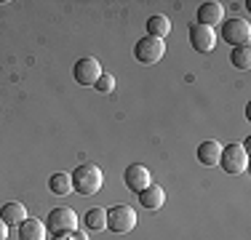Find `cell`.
Instances as JSON below:
<instances>
[{"label":"cell","mask_w":251,"mask_h":240,"mask_svg":"<svg viewBox=\"0 0 251 240\" xmlns=\"http://www.w3.org/2000/svg\"><path fill=\"white\" fill-rule=\"evenodd\" d=\"M163 203H166V192H163L160 184H155V182L139 192V206L147 208V211H158Z\"/></svg>","instance_id":"8fae6325"},{"label":"cell","mask_w":251,"mask_h":240,"mask_svg":"<svg viewBox=\"0 0 251 240\" xmlns=\"http://www.w3.org/2000/svg\"><path fill=\"white\" fill-rule=\"evenodd\" d=\"M49 190L59 197L70 195V192H73V176H70V173H51L49 176Z\"/></svg>","instance_id":"9a60e30c"},{"label":"cell","mask_w":251,"mask_h":240,"mask_svg":"<svg viewBox=\"0 0 251 240\" xmlns=\"http://www.w3.org/2000/svg\"><path fill=\"white\" fill-rule=\"evenodd\" d=\"M163 53H166V43L160 38H150V35L136 40V46H134V59L139 64H145V67L158 64L160 59H163Z\"/></svg>","instance_id":"3957f363"},{"label":"cell","mask_w":251,"mask_h":240,"mask_svg":"<svg viewBox=\"0 0 251 240\" xmlns=\"http://www.w3.org/2000/svg\"><path fill=\"white\" fill-rule=\"evenodd\" d=\"M0 240H8V224L0 219Z\"/></svg>","instance_id":"44dd1931"},{"label":"cell","mask_w":251,"mask_h":240,"mask_svg":"<svg viewBox=\"0 0 251 240\" xmlns=\"http://www.w3.org/2000/svg\"><path fill=\"white\" fill-rule=\"evenodd\" d=\"M73 75H75L77 86H94V83L99 80V75H101V64L94 56H83V59L75 62Z\"/></svg>","instance_id":"52a82bcc"},{"label":"cell","mask_w":251,"mask_h":240,"mask_svg":"<svg viewBox=\"0 0 251 240\" xmlns=\"http://www.w3.org/2000/svg\"><path fill=\"white\" fill-rule=\"evenodd\" d=\"M46 230L53 232V235H62V232H75L77 230V214L73 208L62 206V208H53L49 214V221H46Z\"/></svg>","instance_id":"5b68a950"},{"label":"cell","mask_w":251,"mask_h":240,"mask_svg":"<svg viewBox=\"0 0 251 240\" xmlns=\"http://www.w3.org/2000/svg\"><path fill=\"white\" fill-rule=\"evenodd\" d=\"M53 240H88L86 232H62V235H53Z\"/></svg>","instance_id":"ffe728a7"},{"label":"cell","mask_w":251,"mask_h":240,"mask_svg":"<svg viewBox=\"0 0 251 240\" xmlns=\"http://www.w3.org/2000/svg\"><path fill=\"white\" fill-rule=\"evenodd\" d=\"M222 16H225V5L222 3H217V0H208V3H201V8H198V24L201 27H217L219 22H222Z\"/></svg>","instance_id":"30bf717a"},{"label":"cell","mask_w":251,"mask_h":240,"mask_svg":"<svg viewBox=\"0 0 251 240\" xmlns=\"http://www.w3.org/2000/svg\"><path fill=\"white\" fill-rule=\"evenodd\" d=\"M70 176H73V190L77 192V195H83V197L97 195V192L101 190V184H104V173H101V168L94 166V163L77 166Z\"/></svg>","instance_id":"6da1fadb"},{"label":"cell","mask_w":251,"mask_h":240,"mask_svg":"<svg viewBox=\"0 0 251 240\" xmlns=\"http://www.w3.org/2000/svg\"><path fill=\"white\" fill-rule=\"evenodd\" d=\"M169 32H171V22L166 19V16L155 14V16L147 19V35H150V38H160V40H163Z\"/></svg>","instance_id":"2e32d148"},{"label":"cell","mask_w":251,"mask_h":240,"mask_svg":"<svg viewBox=\"0 0 251 240\" xmlns=\"http://www.w3.org/2000/svg\"><path fill=\"white\" fill-rule=\"evenodd\" d=\"M86 227L88 230H107V208H91L86 211Z\"/></svg>","instance_id":"e0dca14e"},{"label":"cell","mask_w":251,"mask_h":240,"mask_svg":"<svg viewBox=\"0 0 251 240\" xmlns=\"http://www.w3.org/2000/svg\"><path fill=\"white\" fill-rule=\"evenodd\" d=\"M222 38H225V43H230L232 48H246L249 40H251L249 22L246 19H230V22H225Z\"/></svg>","instance_id":"8992f818"},{"label":"cell","mask_w":251,"mask_h":240,"mask_svg":"<svg viewBox=\"0 0 251 240\" xmlns=\"http://www.w3.org/2000/svg\"><path fill=\"white\" fill-rule=\"evenodd\" d=\"M219 155H222V144L208 139V142H201L198 144V160L203 166H217L219 163Z\"/></svg>","instance_id":"4fadbf2b"},{"label":"cell","mask_w":251,"mask_h":240,"mask_svg":"<svg viewBox=\"0 0 251 240\" xmlns=\"http://www.w3.org/2000/svg\"><path fill=\"white\" fill-rule=\"evenodd\" d=\"M136 227V211L131 206H112L107 208V230L115 235H126Z\"/></svg>","instance_id":"277c9868"},{"label":"cell","mask_w":251,"mask_h":240,"mask_svg":"<svg viewBox=\"0 0 251 240\" xmlns=\"http://www.w3.org/2000/svg\"><path fill=\"white\" fill-rule=\"evenodd\" d=\"M0 219L5 221V224H22V221L27 219V208L22 206V203H5L3 208H0Z\"/></svg>","instance_id":"5bb4252c"},{"label":"cell","mask_w":251,"mask_h":240,"mask_svg":"<svg viewBox=\"0 0 251 240\" xmlns=\"http://www.w3.org/2000/svg\"><path fill=\"white\" fill-rule=\"evenodd\" d=\"M217 166H222V171L230 173V176H241V173H246V168H249V152H246V147H243V144H238V142L222 147V155H219V163Z\"/></svg>","instance_id":"7a4b0ae2"},{"label":"cell","mask_w":251,"mask_h":240,"mask_svg":"<svg viewBox=\"0 0 251 240\" xmlns=\"http://www.w3.org/2000/svg\"><path fill=\"white\" fill-rule=\"evenodd\" d=\"M94 86H97L99 94H112V91H115V77H112L110 72H101L99 80L94 83Z\"/></svg>","instance_id":"d6986e66"},{"label":"cell","mask_w":251,"mask_h":240,"mask_svg":"<svg viewBox=\"0 0 251 240\" xmlns=\"http://www.w3.org/2000/svg\"><path fill=\"white\" fill-rule=\"evenodd\" d=\"M123 179H126V187H128L131 192H136V195H139L145 187H150V184H152L150 171H147V166H142V163H131L128 168H126Z\"/></svg>","instance_id":"ba28073f"},{"label":"cell","mask_w":251,"mask_h":240,"mask_svg":"<svg viewBox=\"0 0 251 240\" xmlns=\"http://www.w3.org/2000/svg\"><path fill=\"white\" fill-rule=\"evenodd\" d=\"M46 224L40 219H27L19 224V240H46Z\"/></svg>","instance_id":"7c38bea8"},{"label":"cell","mask_w":251,"mask_h":240,"mask_svg":"<svg viewBox=\"0 0 251 240\" xmlns=\"http://www.w3.org/2000/svg\"><path fill=\"white\" fill-rule=\"evenodd\" d=\"M230 62H232V67H235V70H249L251 67V51H249V46L246 48H232Z\"/></svg>","instance_id":"ac0fdd59"},{"label":"cell","mask_w":251,"mask_h":240,"mask_svg":"<svg viewBox=\"0 0 251 240\" xmlns=\"http://www.w3.org/2000/svg\"><path fill=\"white\" fill-rule=\"evenodd\" d=\"M190 43L198 53H211L217 48V35L214 29L208 27H201V24H190Z\"/></svg>","instance_id":"9c48e42d"}]
</instances>
